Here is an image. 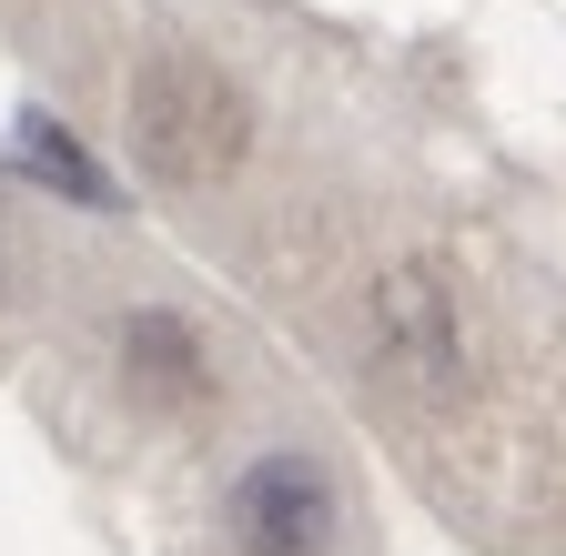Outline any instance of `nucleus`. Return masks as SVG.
<instances>
[{"instance_id": "nucleus-2", "label": "nucleus", "mask_w": 566, "mask_h": 556, "mask_svg": "<svg viewBox=\"0 0 566 556\" xmlns=\"http://www.w3.org/2000/svg\"><path fill=\"white\" fill-rule=\"evenodd\" d=\"M375 344L385 365L424 395H455L465 385V334H455V294L436 284V263H395L375 284Z\"/></svg>"}, {"instance_id": "nucleus-3", "label": "nucleus", "mask_w": 566, "mask_h": 556, "mask_svg": "<svg viewBox=\"0 0 566 556\" xmlns=\"http://www.w3.org/2000/svg\"><path fill=\"white\" fill-rule=\"evenodd\" d=\"M334 536V485L304 455H263L233 485V546L243 556H324Z\"/></svg>"}, {"instance_id": "nucleus-4", "label": "nucleus", "mask_w": 566, "mask_h": 556, "mask_svg": "<svg viewBox=\"0 0 566 556\" xmlns=\"http://www.w3.org/2000/svg\"><path fill=\"white\" fill-rule=\"evenodd\" d=\"M122 385L142 405H192L202 395V344L182 314H132L122 324Z\"/></svg>"}, {"instance_id": "nucleus-5", "label": "nucleus", "mask_w": 566, "mask_h": 556, "mask_svg": "<svg viewBox=\"0 0 566 556\" xmlns=\"http://www.w3.org/2000/svg\"><path fill=\"white\" fill-rule=\"evenodd\" d=\"M11 153H21V172H41V182H51V192H71V202H112V182L92 172V153L71 143L61 122H41V112L11 132Z\"/></svg>"}, {"instance_id": "nucleus-1", "label": "nucleus", "mask_w": 566, "mask_h": 556, "mask_svg": "<svg viewBox=\"0 0 566 556\" xmlns=\"http://www.w3.org/2000/svg\"><path fill=\"white\" fill-rule=\"evenodd\" d=\"M132 153L163 182H223L253 153V112H243V92L212 72V61L163 51V61H142V82H132Z\"/></svg>"}]
</instances>
